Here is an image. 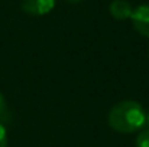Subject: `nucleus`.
<instances>
[{"label":"nucleus","mask_w":149,"mask_h":147,"mask_svg":"<svg viewBox=\"0 0 149 147\" xmlns=\"http://www.w3.org/2000/svg\"><path fill=\"white\" fill-rule=\"evenodd\" d=\"M146 121L143 107L132 99L114 104L109 112V126L117 133H136L145 127Z\"/></svg>","instance_id":"1"},{"label":"nucleus","mask_w":149,"mask_h":147,"mask_svg":"<svg viewBox=\"0 0 149 147\" xmlns=\"http://www.w3.org/2000/svg\"><path fill=\"white\" fill-rule=\"evenodd\" d=\"M132 25L135 28V30L145 36L149 38V4H141L138 6L130 16Z\"/></svg>","instance_id":"2"},{"label":"nucleus","mask_w":149,"mask_h":147,"mask_svg":"<svg viewBox=\"0 0 149 147\" xmlns=\"http://www.w3.org/2000/svg\"><path fill=\"white\" fill-rule=\"evenodd\" d=\"M22 10L32 16H42L49 13L55 6V0H22Z\"/></svg>","instance_id":"3"},{"label":"nucleus","mask_w":149,"mask_h":147,"mask_svg":"<svg viewBox=\"0 0 149 147\" xmlns=\"http://www.w3.org/2000/svg\"><path fill=\"white\" fill-rule=\"evenodd\" d=\"M109 10H110V14L114 19H117V20H125V19L130 17L132 12H133L132 6L127 1H125V0H114V1H111Z\"/></svg>","instance_id":"4"},{"label":"nucleus","mask_w":149,"mask_h":147,"mask_svg":"<svg viewBox=\"0 0 149 147\" xmlns=\"http://www.w3.org/2000/svg\"><path fill=\"white\" fill-rule=\"evenodd\" d=\"M136 147H149V130H143L136 137Z\"/></svg>","instance_id":"5"},{"label":"nucleus","mask_w":149,"mask_h":147,"mask_svg":"<svg viewBox=\"0 0 149 147\" xmlns=\"http://www.w3.org/2000/svg\"><path fill=\"white\" fill-rule=\"evenodd\" d=\"M0 147H7V133L1 124H0Z\"/></svg>","instance_id":"6"},{"label":"nucleus","mask_w":149,"mask_h":147,"mask_svg":"<svg viewBox=\"0 0 149 147\" xmlns=\"http://www.w3.org/2000/svg\"><path fill=\"white\" fill-rule=\"evenodd\" d=\"M4 111H6V99L3 97V94L0 92V117L4 114Z\"/></svg>","instance_id":"7"},{"label":"nucleus","mask_w":149,"mask_h":147,"mask_svg":"<svg viewBox=\"0 0 149 147\" xmlns=\"http://www.w3.org/2000/svg\"><path fill=\"white\" fill-rule=\"evenodd\" d=\"M146 120H148V123H149V114H146Z\"/></svg>","instance_id":"8"},{"label":"nucleus","mask_w":149,"mask_h":147,"mask_svg":"<svg viewBox=\"0 0 149 147\" xmlns=\"http://www.w3.org/2000/svg\"><path fill=\"white\" fill-rule=\"evenodd\" d=\"M70 1H80V0H70Z\"/></svg>","instance_id":"9"}]
</instances>
